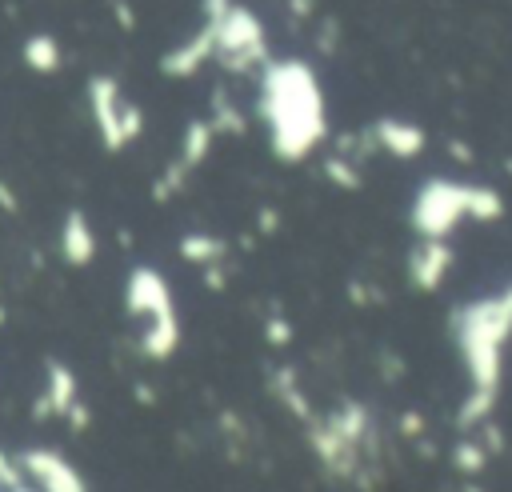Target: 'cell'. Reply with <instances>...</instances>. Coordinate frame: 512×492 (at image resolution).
<instances>
[{
	"label": "cell",
	"mask_w": 512,
	"mask_h": 492,
	"mask_svg": "<svg viewBox=\"0 0 512 492\" xmlns=\"http://www.w3.org/2000/svg\"><path fill=\"white\" fill-rule=\"evenodd\" d=\"M260 116L280 160L308 156L324 140V96L312 68L300 60L268 64L260 84Z\"/></svg>",
	"instance_id": "2"
},
{
	"label": "cell",
	"mask_w": 512,
	"mask_h": 492,
	"mask_svg": "<svg viewBox=\"0 0 512 492\" xmlns=\"http://www.w3.org/2000/svg\"><path fill=\"white\" fill-rule=\"evenodd\" d=\"M60 248H64V260L68 264H92V256H96V232H92V224H88L84 212H68L64 216Z\"/></svg>",
	"instance_id": "10"
},
{
	"label": "cell",
	"mask_w": 512,
	"mask_h": 492,
	"mask_svg": "<svg viewBox=\"0 0 512 492\" xmlns=\"http://www.w3.org/2000/svg\"><path fill=\"white\" fill-rule=\"evenodd\" d=\"M452 464L464 472V476H476L484 464H488V452H484V444H476V440H464L460 448H456V456H452Z\"/></svg>",
	"instance_id": "15"
},
{
	"label": "cell",
	"mask_w": 512,
	"mask_h": 492,
	"mask_svg": "<svg viewBox=\"0 0 512 492\" xmlns=\"http://www.w3.org/2000/svg\"><path fill=\"white\" fill-rule=\"evenodd\" d=\"M468 192L472 184H456V180H428L416 200H412V228L420 236H436L444 240L464 216H468Z\"/></svg>",
	"instance_id": "4"
},
{
	"label": "cell",
	"mask_w": 512,
	"mask_h": 492,
	"mask_svg": "<svg viewBox=\"0 0 512 492\" xmlns=\"http://www.w3.org/2000/svg\"><path fill=\"white\" fill-rule=\"evenodd\" d=\"M504 296H508V304H512V288H508V292H504Z\"/></svg>",
	"instance_id": "17"
},
{
	"label": "cell",
	"mask_w": 512,
	"mask_h": 492,
	"mask_svg": "<svg viewBox=\"0 0 512 492\" xmlns=\"http://www.w3.org/2000/svg\"><path fill=\"white\" fill-rule=\"evenodd\" d=\"M448 268H452V248L444 240H436V236H420V244L408 256L412 284L420 292H432V288H440V280L448 276Z\"/></svg>",
	"instance_id": "8"
},
{
	"label": "cell",
	"mask_w": 512,
	"mask_h": 492,
	"mask_svg": "<svg viewBox=\"0 0 512 492\" xmlns=\"http://www.w3.org/2000/svg\"><path fill=\"white\" fill-rule=\"evenodd\" d=\"M368 140H372L376 148H384L388 156L408 160V156H416V152L424 148V128H416V124H408V120H396V116H384V120L372 124Z\"/></svg>",
	"instance_id": "9"
},
{
	"label": "cell",
	"mask_w": 512,
	"mask_h": 492,
	"mask_svg": "<svg viewBox=\"0 0 512 492\" xmlns=\"http://www.w3.org/2000/svg\"><path fill=\"white\" fill-rule=\"evenodd\" d=\"M180 256H184V260H192V264H216V260L224 256V240L204 236V232L184 236V240H180Z\"/></svg>",
	"instance_id": "13"
},
{
	"label": "cell",
	"mask_w": 512,
	"mask_h": 492,
	"mask_svg": "<svg viewBox=\"0 0 512 492\" xmlns=\"http://www.w3.org/2000/svg\"><path fill=\"white\" fill-rule=\"evenodd\" d=\"M20 472L24 480L36 488V492H88L84 476L60 456V452H48V448H28L20 452Z\"/></svg>",
	"instance_id": "6"
},
{
	"label": "cell",
	"mask_w": 512,
	"mask_h": 492,
	"mask_svg": "<svg viewBox=\"0 0 512 492\" xmlns=\"http://www.w3.org/2000/svg\"><path fill=\"white\" fill-rule=\"evenodd\" d=\"M204 20L212 24V56H220L228 68H252L268 60V44H264V28L260 20L232 4V0H204Z\"/></svg>",
	"instance_id": "3"
},
{
	"label": "cell",
	"mask_w": 512,
	"mask_h": 492,
	"mask_svg": "<svg viewBox=\"0 0 512 492\" xmlns=\"http://www.w3.org/2000/svg\"><path fill=\"white\" fill-rule=\"evenodd\" d=\"M452 332H456V348H460V360H464V372H468V400L460 404L456 412V424L460 428H480L492 408H496V396H500V352H504V340L512 336V304L508 296H484V300H472L464 308L452 312Z\"/></svg>",
	"instance_id": "1"
},
{
	"label": "cell",
	"mask_w": 512,
	"mask_h": 492,
	"mask_svg": "<svg viewBox=\"0 0 512 492\" xmlns=\"http://www.w3.org/2000/svg\"><path fill=\"white\" fill-rule=\"evenodd\" d=\"M88 100H92L96 128H100V136H104V144H108L112 152H116V148H124V144H132V140L140 136L144 116H140V108H136V104H128V100L120 96L116 80L96 76V80L88 84Z\"/></svg>",
	"instance_id": "5"
},
{
	"label": "cell",
	"mask_w": 512,
	"mask_h": 492,
	"mask_svg": "<svg viewBox=\"0 0 512 492\" xmlns=\"http://www.w3.org/2000/svg\"><path fill=\"white\" fill-rule=\"evenodd\" d=\"M208 144H212V120H196V124H188V132H184V156H180V168H196V164L204 160Z\"/></svg>",
	"instance_id": "12"
},
{
	"label": "cell",
	"mask_w": 512,
	"mask_h": 492,
	"mask_svg": "<svg viewBox=\"0 0 512 492\" xmlns=\"http://www.w3.org/2000/svg\"><path fill=\"white\" fill-rule=\"evenodd\" d=\"M124 304H128L132 316H144L148 324H152V320H172V316H176L172 288H168V280H164L156 268H136V272L128 276Z\"/></svg>",
	"instance_id": "7"
},
{
	"label": "cell",
	"mask_w": 512,
	"mask_h": 492,
	"mask_svg": "<svg viewBox=\"0 0 512 492\" xmlns=\"http://www.w3.org/2000/svg\"><path fill=\"white\" fill-rule=\"evenodd\" d=\"M24 60L36 68V72H56L60 68V44L52 36H32L24 44Z\"/></svg>",
	"instance_id": "14"
},
{
	"label": "cell",
	"mask_w": 512,
	"mask_h": 492,
	"mask_svg": "<svg viewBox=\"0 0 512 492\" xmlns=\"http://www.w3.org/2000/svg\"><path fill=\"white\" fill-rule=\"evenodd\" d=\"M76 400H80V388H76L72 368H64L60 360H48V384H44V404H48V412L68 416Z\"/></svg>",
	"instance_id": "11"
},
{
	"label": "cell",
	"mask_w": 512,
	"mask_h": 492,
	"mask_svg": "<svg viewBox=\"0 0 512 492\" xmlns=\"http://www.w3.org/2000/svg\"><path fill=\"white\" fill-rule=\"evenodd\" d=\"M268 340L284 344V340H288V324H284V320H268Z\"/></svg>",
	"instance_id": "16"
}]
</instances>
